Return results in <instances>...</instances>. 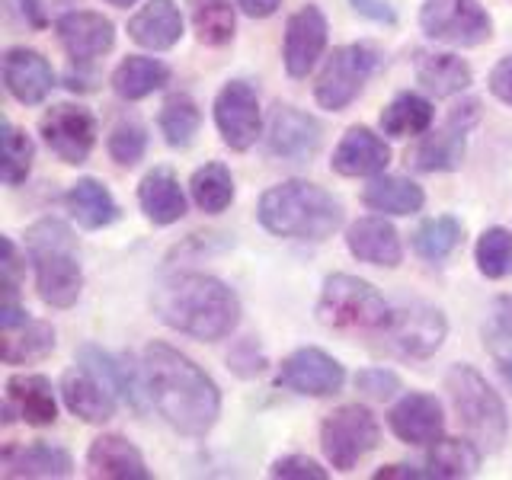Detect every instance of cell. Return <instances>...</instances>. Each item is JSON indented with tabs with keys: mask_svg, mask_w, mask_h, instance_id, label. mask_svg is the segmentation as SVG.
<instances>
[{
	"mask_svg": "<svg viewBox=\"0 0 512 480\" xmlns=\"http://www.w3.org/2000/svg\"><path fill=\"white\" fill-rule=\"evenodd\" d=\"M42 141L48 144L58 160L64 164H87L90 154H93V144H96V119L93 112L84 106H74V103H61L52 106L42 116Z\"/></svg>",
	"mask_w": 512,
	"mask_h": 480,
	"instance_id": "4fadbf2b",
	"label": "cell"
},
{
	"mask_svg": "<svg viewBox=\"0 0 512 480\" xmlns=\"http://www.w3.org/2000/svg\"><path fill=\"white\" fill-rule=\"evenodd\" d=\"M356 388L372 400H388L400 391V378L391 368H362L356 375Z\"/></svg>",
	"mask_w": 512,
	"mask_h": 480,
	"instance_id": "ee69618b",
	"label": "cell"
},
{
	"mask_svg": "<svg viewBox=\"0 0 512 480\" xmlns=\"http://www.w3.org/2000/svg\"><path fill=\"white\" fill-rule=\"evenodd\" d=\"M487 84H490V93L496 96V100L512 106V55H506L503 61L493 64Z\"/></svg>",
	"mask_w": 512,
	"mask_h": 480,
	"instance_id": "c3c4849f",
	"label": "cell"
},
{
	"mask_svg": "<svg viewBox=\"0 0 512 480\" xmlns=\"http://www.w3.org/2000/svg\"><path fill=\"white\" fill-rule=\"evenodd\" d=\"M138 205L148 221L167 228V224H176L186 215V196L180 180L173 176L170 167H154L138 186Z\"/></svg>",
	"mask_w": 512,
	"mask_h": 480,
	"instance_id": "f1b7e54d",
	"label": "cell"
},
{
	"mask_svg": "<svg viewBox=\"0 0 512 480\" xmlns=\"http://www.w3.org/2000/svg\"><path fill=\"white\" fill-rule=\"evenodd\" d=\"M413 74L416 80L436 96H458L471 87L474 71L471 64L452 52H432V48H416L413 52Z\"/></svg>",
	"mask_w": 512,
	"mask_h": 480,
	"instance_id": "4316f807",
	"label": "cell"
},
{
	"mask_svg": "<svg viewBox=\"0 0 512 480\" xmlns=\"http://www.w3.org/2000/svg\"><path fill=\"white\" fill-rule=\"evenodd\" d=\"M461 240H464V224L455 215H439V218H426L420 228L413 231L410 244L420 260L442 263L461 247Z\"/></svg>",
	"mask_w": 512,
	"mask_h": 480,
	"instance_id": "e575fe53",
	"label": "cell"
},
{
	"mask_svg": "<svg viewBox=\"0 0 512 480\" xmlns=\"http://www.w3.org/2000/svg\"><path fill=\"white\" fill-rule=\"evenodd\" d=\"M320 144H324V125L311 112L288 103L272 109L266 128V148L272 157L288 160V164H304L320 151Z\"/></svg>",
	"mask_w": 512,
	"mask_h": 480,
	"instance_id": "9a60e30c",
	"label": "cell"
},
{
	"mask_svg": "<svg viewBox=\"0 0 512 480\" xmlns=\"http://www.w3.org/2000/svg\"><path fill=\"white\" fill-rule=\"evenodd\" d=\"M349 4L359 16H365V20H372V23H381V26L397 23V13L391 7V0H349Z\"/></svg>",
	"mask_w": 512,
	"mask_h": 480,
	"instance_id": "681fc988",
	"label": "cell"
},
{
	"mask_svg": "<svg viewBox=\"0 0 512 480\" xmlns=\"http://www.w3.org/2000/svg\"><path fill=\"white\" fill-rule=\"evenodd\" d=\"M420 26L429 39L455 48L484 45L493 36V20L480 0H423Z\"/></svg>",
	"mask_w": 512,
	"mask_h": 480,
	"instance_id": "30bf717a",
	"label": "cell"
},
{
	"mask_svg": "<svg viewBox=\"0 0 512 480\" xmlns=\"http://www.w3.org/2000/svg\"><path fill=\"white\" fill-rule=\"evenodd\" d=\"M346 247L359 263H368V266L394 269V266H400V260H404L400 234L394 231L391 221H384L378 215H368V218H359L356 224H349Z\"/></svg>",
	"mask_w": 512,
	"mask_h": 480,
	"instance_id": "7402d4cb",
	"label": "cell"
},
{
	"mask_svg": "<svg viewBox=\"0 0 512 480\" xmlns=\"http://www.w3.org/2000/svg\"><path fill=\"white\" fill-rule=\"evenodd\" d=\"M167 84H170V68L157 58L128 55L119 68L112 71V90L128 103H138L144 96L164 90Z\"/></svg>",
	"mask_w": 512,
	"mask_h": 480,
	"instance_id": "d6a6232c",
	"label": "cell"
},
{
	"mask_svg": "<svg viewBox=\"0 0 512 480\" xmlns=\"http://www.w3.org/2000/svg\"><path fill=\"white\" fill-rule=\"evenodd\" d=\"M260 224L288 240H327L343 224V202L324 186L308 180H285L266 189L256 208Z\"/></svg>",
	"mask_w": 512,
	"mask_h": 480,
	"instance_id": "3957f363",
	"label": "cell"
},
{
	"mask_svg": "<svg viewBox=\"0 0 512 480\" xmlns=\"http://www.w3.org/2000/svg\"><path fill=\"white\" fill-rule=\"evenodd\" d=\"M448 336V320L439 308L426 301L400 304L391 314V324L384 327V340L404 359H429L436 356Z\"/></svg>",
	"mask_w": 512,
	"mask_h": 480,
	"instance_id": "8fae6325",
	"label": "cell"
},
{
	"mask_svg": "<svg viewBox=\"0 0 512 480\" xmlns=\"http://www.w3.org/2000/svg\"><path fill=\"white\" fill-rule=\"evenodd\" d=\"M151 308L160 324L192 340L215 343L231 336L240 324V301L228 285L202 272H176L151 295Z\"/></svg>",
	"mask_w": 512,
	"mask_h": 480,
	"instance_id": "7a4b0ae2",
	"label": "cell"
},
{
	"mask_svg": "<svg viewBox=\"0 0 512 480\" xmlns=\"http://www.w3.org/2000/svg\"><path fill=\"white\" fill-rule=\"evenodd\" d=\"M55 349V330L45 320L23 317L20 324L0 327V359L7 365H29Z\"/></svg>",
	"mask_w": 512,
	"mask_h": 480,
	"instance_id": "4dcf8cb0",
	"label": "cell"
},
{
	"mask_svg": "<svg viewBox=\"0 0 512 480\" xmlns=\"http://www.w3.org/2000/svg\"><path fill=\"white\" fill-rule=\"evenodd\" d=\"M276 384L304 397H333L343 391L346 368L333 356H327L324 349L304 346V349H295L292 356L279 365Z\"/></svg>",
	"mask_w": 512,
	"mask_h": 480,
	"instance_id": "5bb4252c",
	"label": "cell"
},
{
	"mask_svg": "<svg viewBox=\"0 0 512 480\" xmlns=\"http://www.w3.org/2000/svg\"><path fill=\"white\" fill-rule=\"evenodd\" d=\"M192 26L202 45H228L234 39V4L231 0H189Z\"/></svg>",
	"mask_w": 512,
	"mask_h": 480,
	"instance_id": "f35d334b",
	"label": "cell"
},
{
	"mask_svg": "<svg viewBox=\"0 0 512 480\" xmlns=\"http://www.w3.org/2000/svg\"><path fill=\"white\" fill-rule=\"evenodd\" d=\"M375 480H436L432 471L413 468V464H388V468L375 471Z\"/></svg>",
	"mask_w": 512,
	"mask_h": 480,
	"instance_id": "f907efd6",
	"label": "cell"
},
{
	"mask_svg": "<svg viewBox=\"0 0 512 480\" xmlns=\"http://www.w3.org/2000/svg\"><path fill=\"white\" fill-rule=\"evenodd\" d=\"M93 84H96L93 74H77V71L68 74V87L71 90H93Z\"/></svg>",
	"mask_w": 512,
	"mask_h": 480,
	"instance_id": "f5cc1de1",
	"label": "cell"
},
{
	"mask_svg": "<svg viewBox=\"0 0 512 480\" xmlns=\"http://www.w3.org/2000/svg\"><path fill=\"white\" fill-rule=\"evenodd\" d=\"M192 202H196L205 215H221L224 208L234 202V176L231 170L212 160V164L199 167L189 180Z\"/></svg>",
	"mask_w": 512,
	"mask_h": 480,
	"instance_id": "74e56055",
	"label": "cell"
},
{
	"mask_svg": "<svg viewBox=\"0 0 512 480\" xmlns=\"http://www.w3.org/2000/svg\"><path fill=\"white\" fill-rule=\"evenodd\" d=\"M388 426L391 432L407 445H432L442 439L445 432V416L442 404L432 394L423 391H410L397 400L388 413Z\"/></svg>",
	"mask_w": 512,
	"mask_h": 480,
	"instance_id": "ffe728a7",
	"label": "cell"
},
{
	"mask_svg": "<svg viewBox=\"0 0 512 480\" xmlns=\"http://www.w3.org/2000/svg\"><path fill=\"white\" fill-rule=\"evenodd\" d=\"M445 391L461 416L468 436L480 445V452H500L509 436V416L503 397L496 394L487 378L474 365H452L445 375Z\"/></svg>",
	"mask_w": 512,
	"mask_h": 480,
	"instance_id": "5b68a950",
	"label": "cell"
},
{
	"mask_svg": "<svg viewBox=\"0 0 512 480\" xmlns=\"http://www.w3.org/2000/svg\"><path fill=\"white\" fill-rule=\"evenodd\" d=\"M157 125L170 148H189L192 138H196L202 128V109L189 93H173L170 100L160 106Z\"/></svg>",
	"mask_w": 512,
	"mask_h": 480,
	"instance_id": "8d00e7d4",
	"label": "cell"
},
{
	"mask_svg": "<svg viewBox=\"0 0 512 480\" xmlns=\"http://www.w3.org/2000/svg\"><path fill=\"white\" fill-rule=\"evenodd\" d=\"M61 397L64 407L84 423H106L116 416V394L96 381L84 365L68 368L61 375Z\"/></svg>",
	"mask_w": 512,
	"mask_h": 480,
	"instance_id": "d4e9b609",
	"label": "cell"
},
{
	"mask_svg": "<svg viewBox=\"0 0 512 480\" xmlns=\"http://www.w3.org/2000/svg\"><path fill=\"white\" fill-rule=\"evenodd\" d=\"M13 413L29 426H52L58 420L52 381L45 375H13L7 381V404H4L7 423L13 420Z\"/></svg>",
	"mask_w": 512,
	"mask_h": 480,
	"instance_id": "603a6c76",
	"label": "cell"
},
{
	"mask_svg": "<svg viewBox=\"0 0 512 480\" xmlns=\"http://www.w3.org/2000/svg\"><path fill=\"white\" fill-rule=\"evenodd\" d=\"M87 468L90 477H103V480H151L144 455L128 439L116 436V432L90 442Z\"/></svg>",
	"mask_w": 512,
	"mask_h": 480,
	"instance_id": "cb8c5ba5",
	"label": "cell"
},
{
	"mask_svg": "<svg viewBox=\"0 0 512 480\" xmlns=\"http://www.w3.org/2000/svg\"><path fill=\"white\" fill-rule=\"evenodd\" d=\"M378 64H381L378 48L365 42L333 48V55L324 61V68L317 74L314 100L330 112H343L362 93L368 77L378 71Z\"/></svg>",
	"mask_w": 512,
	"mask_h": 480,
	"instance_id": "52a82bcc",
	"label": "cell"
},
{
	"mask_svg": "<svg viewBox=\"0 0 512 480\" xmlns=\"http://www.w3.org/2000/svg\"><path fill=\"white\" fill-rule=\"evenodd\" d=\"M391 314L394 308L378 288L349 272L327 276L317 298V320L330 330H384L391 324Z\"/></svg>",
	"mask_w": 512,
	"mask_h": 480,
	"instance_id": "8992f818",
	"label": "cell"
},
{
	"mask_svg": "<svg viewBox=\"0 0 512 480\" xmlns=\"http://www.w3.org/2000/svg\"><path fill=\"white\" fill-rule=\"evenodd\" d=\"M77 365H84L96 381L106 384L116 397H122L135 413H144V407H148V384H144V372L138 375L132 359H116L106 349L84 343L77 349Z\"/></svg>",
	"mask_w": 512,
	"mask_h": 480,
	"instance_id": "ac0fdd59",
	"label": "cell"
},
{
	"mask_svg": "<svg viewBox=\"0 0 512 480\" xmlns=\"http://www.w3.org/2000/svg\"><path fill=\"white\" fill-rule=\"evenodd\" d=\"M365 208L381 215H416L426 205L423 186H416L407 176H375L362 192Z\"/></svg>",
	"mask_w": 512,
	"mask_h": 480,
	"instance_id": "1f68e13d",
	"label": "cell"
},
{
	"mask_svg": "<svg viewBox=\"0 0 512 480\" xmlns=\"http://www.w3.org/2000/svg\"><path fill=\"white\" fill-rule=\"evenodd\" d=\"M484 346L500 368L503 381L512 388V298H500L484 324Z\"/></svg>",
	"mask_w": 512,
	"mask_h": 480,
	"instance_id": "60d3db41",
	"label": "cell"
},
{
	"mask_svg": "<svg viewBox=\"0 0 512 480\" xmlns=\"http://www.w3.org/2000/svg\"><path fill=\"white\" fill-rule=\"evenodd\" d=\"M269 474L282 480H327V471L308 455H285L272 464Z\"/></svg>",
	"mask_w": 512,
	"mask_h": 480,
	"instance_id": "f6af8a7d",
	"label": "cell"
},
{
	"mask_svg": "<svg viewBox=\"0 0 512 480\" xmlns=\"http://www.w3.org/2000/svg\"><path fill=\"white\" fill-rule=\"evenodd\" d=\"M106 151L119 167H135L148 151V128L138 119H119L106 138Z\"/></svg>",
	"mask_w": 512,
	"mask_h": 480,
	"instance_id": "7bdbcfd3",
	"label": "cell"
},
{
	"mask_svg": "<svg viewBox=\"0 0 512 480\" xmlns=\"http://www.w3.org/2000/svg\"><path fill=\"white\" fill-rule=\"evenodd\" d=\"M0 148H4V160H0V180H4V186L26 183L32 160H36V144H32V138L23 132V128H16L10 119H4Z\"/></svg>",
	"mask_w": 512,
	"mask_h": 480,
	"instance_id": "ab89813d",
	"label": "cell"
},
{
	"mask_svg": "<svg viewBox=\"0 0 512 480\" xmlns=\"http://www.w3.org/2000/svg\"><path fill=\"white\" fill-rule=\"evenodd\" d=\"M480 122V100H464L448 112L445 125L439 132L426 135L416 148L407 154V164L420 173H452L464 164L468 151V135Z\"/></svg>",
	"mask_w": 512,
	"mask_h": 480,
	"instance_id": "9c48e42d",
	"label": "cell"
},
{
	"mask_svg": "<svg viewBox=\"0 0 512 480\" xmlns=\"http://www.w3.org/2000/svg\"><path fill=\"white\" fill-rule=\"evenodd\" d=\"M474 260L480 276L487 279H506L512 276V231L506 228H487L477 237Z\"/></svg>",
	"mask_w": 512,
	"mask_h": 480,
	"instance_id": "b9f144b4",
	"label": "cell"
},
{
	"mask_svg": "<svg viewBox=\"0 0 512 480\" xmlns=\"http://www.w3.org/2000/svg\"><path fill=\"white\" fill-rule=\"evenodd\" d=\"M480 445L471 439H436L426 455V468L436 480H461L474 477L480 468Z\"/></svg>",
	"mask_w": 512,
	"mask_h": 480,
	"instance_id": "836d02e7",
	"label": "cell"
},
{
	"mask_svg": "<svg viewBox=\"0 0 512 480\" xmlns=\"http://www.w3.org/2000/svg\"><path fill=\"white\" fill-rule=\"evenodd\" d=\"M26 250L36 269V292L48 308H71L84 288L74 231L58 218H42L26 231Z\"/></svg>",
	"mask_w": 512,
	"mask_h": 480,
	"instance_id": "277c9868",
	"label": "cell"
},
{
	"mask_svg": "<svg viewBox=\"0 0 512 480\" xmlns=\"http://www.w3.org/2000/svg\"><path fill=\"white\" fill-rule=\"evenodd\" d=\"M128 36L141 48L151 52H167L183 39V13L173 0H148L132 20H128Z\"/></svg>",
	"mask_w": 512,
	"mask_h": 480,
	"instance_id": "484cf974",
	"label": "cell"
},
{
	"mask_svg": "<svg viewBox=\"0 0 512 480\" xmlns=\"http://www.w3.org/2000/svg\"><path fill=\"white\" fill-rule=\"evenodd\" d=\"M327 16L320 13V7H301L298 13L288 16L285 23V42H282V61L288 77H308L314 71L317 58L327 48Z\"/></svg>",
	"mask_w": 512,
	"mask_h": 480,
	"instance_id": "2e32d148",
	"label": "cell"
},
{
	"mask_svg": "<svg viewBox=\"0 0 512 480\" xmlns=\"http://www.w3.org/2000/svg\"><path fill=\"white\" fill-rule=\"evenodd\" d=\"M0 464L4 477H68L74 471V458L52 442L4 445Z\"/></svg>",
	"mask_w": 512,
	"mask_h": 480,
	"instance_id": "83f0119b",
	"label": "cell"
},
{
	"mask_svg": "<svg viewBox=\"0 0 512 480\" xmlns=\"http://www.w3.org/2000/svg\"><path fill=\"white\" fill-rule=\"evenodd\" d=\"M109 4H112V7H132L135 0H109Z\"/></svg>",
	"mask_w": 512,
	"mask_h": 480,
	"instance_id": "db71d44e",
	"label": "cell"
},
{
	"mask_svg": "<svg viewBox=\"0 0 512 480\" xmlns=\"http://www.w3.org/2000/svg\"><path fill=\"white\" fill-rule=\"evenodd\" d=\"M237 7L247 16H253V20H266V16H272L282 7V0H237Z\"/></svg>",
	"mask_w": 512,
	"mask_h": 480,
	"instance_id": "816d5d0a",
	"label": "cell"
},
{
	"mask_svg": "<svg viewBox=\"0 0 512 480\" xmlns=\"http://www.w3.org/2000/svg\"><path fill=\"white\" fill-rule=\"evenodd\" d=\"M4 87L16 103L39 106L55 87V68L36 48L16 45L4 55Z\"/></svg>",
	"mask_w": 512,
	"mask_h": 480,
	"instance_id": "d6986e66",
	"label": "cell"
},
{
	"mask_svg": "<svg viewBox=\"0 0 512 480\" xmlns=\"http://www.w3.org/2000/svg\"><path fill=\"white\" fill-rule=\"evenodd\" d=\"M228 362H231V368L240 378H253V375H260L266 368V356H263V349L256 346V340H240L231 349Z\"/></svg>",
	"mask_w": 512,
	"mask_h": 480,
	"instance_id": "bcb514c9",
	"label": "cell"
},
{
	"mask_svg": "<svg viewBox=\"0 0 512 480\" xmlns=\"http://www.w3.org/2000/svg\"><path fill=\"white\" fill-rule=\"evenodd\" d=\"M378 442L381 426L375 413L362 404H346L320 423V448L336 471H352L368 452H375Z\"/></svg>",
	"mask_w": 512,
	"mask_h": 480,
	"instance_id": "ba28073f",
	"label": "cell"
},
{
	"mask_svg": "<svg viewBox=\"0 0 512 480\" xmlns=\"http://www.w3.org/2000/svg\"><path fill=\"white\" fill-rule=\"evenodd\" d=\"M144 384L154 410L180 436L202 439L221 416V391L202 368L170 343H148L144 349Z\"/></svg>",
	"mask_w": 512,
	"mask_h": 480,
	"instance_id": "6da1fadb",
	"label": "cell"
},
{
	"mask_svg": "<svg viewBox=\"0 0 512 480\" xmlns=\"http://www.w3.org/2000/svg\"><path fill=\"white\" fill-rule=\"evenodd\" d=\"M64 205H68L71 218L80 224V228L87 231H100V228H109V224L119 221V202L112 199V192L106 189V183L93 180V176H84V180H77L68 196H64Z\"/></svg>",
	"mask_w": 512,
	"mask_h": 480,
	"instance_id": "f546056e",
	"label": "cell"
},
{
	"mask_svg": "<svg viewBox=\"0 0 512 480\" xmlns=\"http://www.w3.org/2000/svg\"><path fill=\"white\" fill-rule=\"evenodd\" d=\"M55 32H58L61 48L68 52L74 64H90L93 58L106 55L109 48L116 45V26H112V20H106L103 13H93V10L61 13Z\"/></svg>",
	"mask_w": 512,
	"mask_h": 480,
	"instance_id": "e0dca14e",
	"label": "cell"
},
{
	"mask_svg": "<svg viewBox=\"0 0 512 480\" xmlns=\"http://www.w3.org/2000/svg\"><path fill=\"white\" fill-rule=\"evenodd\" d=\"M388 164H391V148L384 144L381 135H375L365 125H352L343 135V141L336 144L330 160V167L340 176H378Z\"/></svg>",
	"mask_w": 512,
	"mask_h": 480,
	"instance_id": "44dd1931",
	"label": "cell"
},
{
	"mask_svg": "<svg viewBox=\"0 0 512 480\" xmlns=\"http://www.w3.org/2000/svg\"><path fill=\"white\" fill-rule=\"evenodd\" d=\"M432 125V103L420 93H397L381 112V132L391 138L426 135Z\"/></svg>",
	"mask_w": 512,
	"mask_h": 480,
	"instance_id": "d590c367",
	"label": "cell"
},
{
	"mask_svg": "<svg viewBox=\"0 0 512 480\" xmlns=\"http://www.w3.org/2000/svg\"><path fill=\"white\" fill-rule=\"evenodd\" d=\"M20 282H23L20 253H16L13 237H4V288H7L4 301H20Z\"/></svg>",
	"mask_w": 512,
	"mask_h": 480,
	"instance_id": "7dc6e473",
	"label": "cell"
},
{
	"mask_svg": "<svg viewBox=\"0 0 512 480\" xmlns=\"http://www.w3.org/2000/svg\"><path fill=\"white\" fill-rule=\"evenodd\" d=\"M215 125L231 151H250L263 132L260 96L247 80H231L215 96Z\"/></svg>",
	"mask_w": 512,
	"mask_h": 480,
	"instance_id": "7c38bea8",
	"label": "cell"
}]
</instances>
